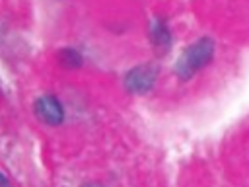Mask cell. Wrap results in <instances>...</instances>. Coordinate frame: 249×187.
I'll return each mask as SVG.
<instances>
[{"mask_svg": "<svg viewBox=\"0 0 249 187\" xmlns=\"http://www.w3.org/2000/svg\"><path fill=\"white\" fill-rule=\"evenodd\" d=\"M158 74H160V66L158 64H152V62L136 64V66H132V68H128L124 72L123 86L132 95H146L156 86Z\"/></svg>", "mask_w": 249, "mask_h": 187, "instance_id": "obj_2", "label": "cell"}, {"mask_svg": "<svg viewBox=\"0 0 249 187\" xmlns=\"http://www.w3.org/2000/svg\"><path fill=\"white\" fill-rule=\"evenodd\" d=\"M216 53V43L212 37H198L195 43H191L175 60L173 72L179 80L187 82L191 80L198 70L208 66L214 58Z\"/></svg>", "mask_w": 249, "mask_h": 187, "instance_id": "obj_1", "label": "cell"}, {"mask_svg": "<svg viewBox=\"0 0 249 187\" xmlns=\"http://www.w3.org/2000/svg\"><path fill=\"white\" fill-rule=\"evenodd\" d=\"M0 183H2V185H8V177H6L2 171H0Z\"/></svg>", "mask_w": 249, "mask_h": 187, "instance_id": "obj_6", "label": "cell"}, {"mask_svg": "<svg viewBox=\"0 0 249 187\" xmlns=\"http://www.w3.org/2000/svg\"><path fill=\"white\" fill-rule=\"evenodd\" d=\"M33 113L43 125L49 127H58L64 123V107L53 94L39 95L33 103Z\"/></svg>", "mask_w": 249, "mask_h": 187, "instance_id": "obj_3", "label": "cell"}, {"mask_svg": "<svg viewBox=\"0 0 249 187\" xmlns=\"http://www.w3.org/2000/svg\"><path fill=\"white\" fill-rule=\"evenodd\" d=\"M148 37H150L152 47H154L158 53L165 55V53L171 49L173 35H171V29H169V25H167L165 19L154 18V19L150 21V25H148Z\"/></svg>", "mask_w": 249, "mask_h": 187, "instance_id": "obj_4", "label": "cell"}, {"mask_svg": "<svg viewBox=\"0 0 249 187\" xmlns=\"http://www.w3.org/2000/svg\"><path fill=\"white\" fill-rule=\"evenodd\" d=\"M58 58H60V64L66 68H78L84 62V55L76 47H64L58 53Z\"/></svg>", "mask_w": 249, "mask_h": 187, "instance_id": "obj_5", "label": "cell"}]
</instances>
